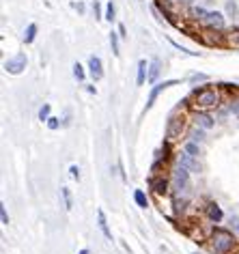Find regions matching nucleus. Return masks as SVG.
Instances as JSON below:
<instances>
[{
    "label": "nucleus",
    "instance_id": "5",
    "mask_svg": "<svg viewBox=\"0 0 239 254\" xmlns=\"http://www.w3.org/2000/svg\"><path fill=\"white\" fill-rule=\"evenodd\" d=\"M26 54H15L13 59H9L7 63H4V69H7V73L11 75H20L24 69H26Z\"/></svg>",
    "mask_w": 239,
    "mask_h": 254
},
{
    "label": "nucleus",
    "instance_id": "16",
    "mask_svg": "<svg viewBox=\"0 0 239 254\" xmlns=\"http://www.w3.org/2000/svg\"><path fill=\"white\" fill-rule=\"evenodd\" d=\"M196 125H200L203 129H211V127H213V119L207 117V114H196Z\"/></svg>",
    "mask_w": 239,
    "mask_h": 254
},
{
    "label": "nucleus",
    "instance_id": "18",
    "mask_svg": "<svg viewBox=\"0 0 239 254\" xmlns=\"http://www.w3.org/2000/svg\"><path fill=\"white\" fill-rule=\"evenodd\" d=\"M35 37H37V24H28L26 33H24V41H26V43H33Z\"/></svg>",
    "mask_w": 239,
    "mask_h": 254
},
{
    "label": "nucleus",
    "instance_id": "17",
    "mask_svg": "<svg viewBox=\"0 0 239 254\" xmlns=\"http://www.w3.org/2000/svg\"><path fill=\"white\" fill-rule=\"evenodd\" d=\"M157 78H160V63H157V61H153V63H151V67H149V82H155Z\"/></svg>",
    "mask_w": 239,
    "mask_h": 254
},
{
    "label": "nucleus",
    "instance_id": "2",
    "mask_svg": "<svg viewBox=\"0 0 239 254\" xmlns=\"http://www.w3.org/2000/svg\"><path fill=\"white\" fill-rule=\"evenodd\" d=\"M220 91L218 88H211V86H205L200 88V91H196V95H194V104L192 108L194 110H209V108H216L220 104Z\"/></svg>",
    "mask_w": 239,
    "mask_h": 254
},
{
    "label": "nucleus",
    "instance_id": "13",
    "mask_svg": "<svg viewBox=\"0 0 239 254\" xmlns=\"http://www.w3.org/2000/svg\"><path fill=\"white\" fill-rule=\"evenodd\" d=\"M97 220H99V228H102L104 237L106 239H112V233H110V228H108V220H106V213L102 211V209L97 211Z\"/></svg>",
    "mask_w": 239,
    "mask_h": 254
},
{
    "label": "nucleus",
    "instance_id": "20",
    "mask_svg": "<svg viewBox=\"0 0 239 254\" xmlns=\"http://www.w3.org/2000/svg\"><path fill=\"white\" fill-rule=\"evenodd\" d=\"M115 15H117V9H115V2H108L106 4V20L108 22H115Z\"/></svg>",
    "mask_w": 239,
    "mask_h": 254
},
{
    "label": "nucleus",
    "instance_id": "12",
    "mask_svg": "<svg viewBox=\"0 0 239 254\" xmlns=\"http://www.w3.org/2000/svg\"><path fill=\"white\" fill-rule=\"evenodd\" d=\"M207 215H209L211 222H220L222 220V209H220L216 202H209V205H207Z\"/></svg>",
    "mask_w": 239,
    "mask_h": 254
},
{
    "label": "nucleus",
    "instance_id": "15",
    "mask_svg": "<svg viewBox=\"0 0 239 254\" xmlns=\"http://www.w3.org/2000/svg\"><path fill=\"white\" fill-rule=\"evenodd\" d=\"M134 200H136V205L142 207V209L149 207V198H147V194H144L142 190H136V192H134Z\"/></svg>",
    "mask_w": 239,
    "mask_h": 254
},
{
    "label": "nucleus",
    "instance_id": "9",
    "mask_svg": "<svg viewBox=\"0 0 239 254\" xmlns=\"http://www.w3.org/2000/svg\"><path fill=\"white\" fill-rule=\"evenodd\" d=\"M222 43H224L226 48L239 50V28H233V30H229L226 35H222Z\"/></svg>",
    "mask_w": 239,
    "mask_h": 254
},
{
    "label": "nucleus",
    "instance_id": "11",
    "mask_svg": "<svg viewBox=\"0 0 239 254\" xmlns=\"http://www.w3.org/2000/svg\"><path fill=\"white\" fill-rule=\"evenodd\" d=\"M179 164H181V166H185L187 170H196V168H198V164L194 162V155L185 153V151H183V153L179 155Z\"/></svg>",
    "mask_w": 239,
    "mask_h": 254
},
{
    "label": "nucleus",
    "instance_id": "1",
    "mask_svg": "<svg viewBox=\"0 0 239 254\" xmlns=\"http://www.w3.org/2000/svg\"><path fill=\"white\" fill-rule=\"evenodd\" d=\"M209 244L216 254H229L235 250V237H233V233L224 231V228H216V231L211 233Z\"/></svg>",
    "mask_w": 239,
    "mask_h": 254
},
{
    "label": "nucleus",
    "instance_id": "4",
    "mask_svg": "<svg viewBox=\"0 0 239 254\" xmlns=\"http://www.w3.org/2000/svg\"><path fill=\"white\" fill-rule=\"evenodd\" d=\"M185 131V119L183 117H173L171 121H168V129H166V136L168 140H179L181 134Z\"/></svg>",
    "mask_w": 239,
    "mask_h": 254
},
{
    "label": "nucleus",
    "instance_id": "30",
    "mask_svg": "<svg viewBox=\"0 0 239 254\" xmlns=\"http://www.w3.org/2000/svg\"><path fill=\"white\" fill-rule=\"evenodd\" d=\"M69 175H71V179L78 181V179H80V170H78V166H71V168H69Z\"/></svg>",
    "mask_w": 239,
    "mask_h": 254
},
{
    "label": "nucleus",
    "instance_id": "22",
    "mask_svg": "<svg viewBox=\"0 0 239 254\" xmlns=\"http://www.w3.org/2000/svg\"><path fill=\"white\" fill-rule=\"evenodd\" d=\"M110 46H112V54H115V56L121 54V52H119V35L117 33L110 35Z\"/></svg>",
    "mask_w": 239,
    "mask_h": 254
},
{
    "label": "nucleus",
    "instance_id": "27",
    "mask_svg": "<svg viewBox=\"0 0 239 254\" xmlns=\"http://www.w3.org/2000/svg\"><path fill=\"white\" fill-rule=\"evenodd\" d=\"M203 136H205L203 129H194V131H192V140H194V142H200V140H203Z\"/></svg>",
    "mask_w": 239,
    "mask_h": 254
},
{
    "label": "nucleus",
    "instance_id": "10",
    "mask_svg": "<svg viewBox=\"0 0 239 254\" xmlns=\"http://www.w3.org/2000/svg\"><path fill=\"white\" fill-rule=\"evenodd\" d=\"M151 190H153L155 194H166L168 192V181L164 177H155V179H151Z\"/></svg>",
    "mask_w": 239,
    "mask_h": 254
},
{
    "label": "nucleus",
    "instance_id": "3",
    "mask_svg": "<svg viewBox=\"0 0 239 254\" xmlns=\"http://www.w3.org/2000/svg\"><path fill=\"white\" fill-rule=\"evenodd\" d=\"M187 186H190V170L179 164V166L173 170V188L177 190V192H185Z\"/></svg>",
    "mask_w": 239,
    "mask_h": 254
},
{
    "label": "nucleus",
    "instance_id": "32",
    "mask_svg": "<svg viewBox=\"0 0 239 254\" xmlns=\"http://www.w3.org/2000/svg\"><path fill=\"white\" fill-rule=\"evenodd\" d=\"M175 2H187V0H175Z\"/></svg>",
    "mask_w": 239,
    "mask_h": 254
},
{
    "label": "nucleus",
    "instance_id": "8",
    "mask_svg": "<svg viewBox=\"0 0 239 254\" xmlns=\"http://www.w3.org/2000/svg\"><path fill=\"white\" fill-rule=\"evenodd\" d=\"M89 73H91V78L93 80H102V75H104V65H102V59L99 56H91L89 59Z\"/></svg>",
    "mask_w": 239,
    "mask_h": 254
},
{
    "label": "nucleus",
    "instance_id": "28",
    "mask_svg": "<svg viewBox=\"0 0 239 254\" xmlns=\"http://www.w3.org/2000/svg\"><path fill=\"white\" fill-rule=\"evenodd\" d=\"M59 119H56V117H50L48 119V127H50V129H59Z\"/></svg>",
    "mask_w": 239,
    "mask_h": 254
},
{
    "label": "nucleus",
    "instance_id": "31",
    "mask_svg": "<svg viewBox=\"0 0 239 254\" xmlns=\"http://www.w3.org/2000/svg\"><path fill=\"white\" fill-rule=\"evenodd\" d=\"M80 254H89V250H80Z\"/></svg>",
    "mask_w": 239,
    "mask_h": 254
},
{
    "label": "nucleus",
    "instance_id": "19",
    "mask_svg": "<svg viewBox=\"0 0 239 254\" xmlns=\"http://www.w3.org/2000/svg\"><path fill=\"white\" fill-rule=\"evenodd\" d=\"M185 153H190V155H200V147H198V142H194V140H190V142H185Z\"/></svg>",
    "mask_w": 239,
    "mask_h": 254
},
{
    "label": "nucleus",
    "instance_id": "29",
    "mask_svg": "<svg viewBox=\"0 0 239 254\" xmlns=\"http://www.w3.org/2000/svg\"><path fill=\"white\" fill-rule=\"evenodd\" d=\"M231 226H233V233H239V215L231 218Z\"/></svg>",
    "mask_w": 239,
    "mask_h": 254
},
{
    "label": "nucleus",
    "instance_id": "24",
    "mask_svg": "<svg viewBox=\"0 0 239 254\" xmlns=\"http://www.w3.org/2000/svg\"><path fill=\"white\" fill-rule=\"evenodd\" d=\"M48 119H50V104H46L39 110V121H41V123H48Z\"/></svg>",
    "mask_w": 239,
    "mask_h": 254
},
{
    "label": "nucleus",
    "instance_id": "25",
    "mask_svg": "<svg viewBox=\"0 0 239 254\" xmlns=\"http://www.w3.org/2000/svg\"><path fill=\"white\" fill-rule=\"evenodd\" d=\"M192 15H194V20H200V22H203V20H205V15H207V11H205V9H196V7H194V9H192Z\"/></svg>",
    "mask_w": 239,
    "mask_h": 254
},
{
    "label": "nucleus",
    "instance_id": "26",
    "mask_svg": "<svg viewBox=\"0 0 239 254\" xmlns=\"http://www.w3.org/2000/svg\"><path fill=\"white\" fill-rule=\"evenodd\" d=\"M0 220H2V224H9V215H7V209H4V202L0 205Z\"/></svg>",
    "mask_w": 239,
    "mask_h": 254
},
{
    "label": "nucleus",
    "instance_id": "7",
    "mask_svg": "<svg viewBox=\"0 0 239 254\" xmlns=\"http://www.w3.org/2000/svg\"><path fill=\"white\" fill-rule=\"evenodd\" d=\"M177 84V80H166V82H160V84H155L153 88H151V93H149V99H147V110L151 106L155 104V99H157V95H160L164 88H168V86H175Z\"/></svg>",
    "mask_w": 239,
    "mask_h": 254
},
{
    "label": "nucleus",
    "instance_id": "23",
    "mask_svg": "<svg viewBox=\"0 0 239 254\" xmlns=\"http://www.w3.org/2000/svg\"><path fill=\"white\" fill-rule=\"evenodd\" d=\"M73 75H75V80H80V82L84 80V67L80 65V63H75L73 65Z\"/></svg>",
    "mask_w": 239,
    "mask_h": 254
},
{
    "label": "nucleus",
    "instance_id": "14",
    "mask_svg": "<svg viewBox=\"0 0 239 254\" xmlns=\"http://www.w3.org/2000/svg\"><path fill=\"white\" fill-rule=\"evenodd\" d=\"M149 78V73H147V63L144 61H140L138 63V75H136V84L138 86H142L144 84V80Z\"/></svg>",
    "mask_w": 239,
    "mask_h": 254
},
{
    "label": "nucleus",
    "instance_id": "6",
    "mask_svg": "<svg viewBox=\"0 0 239 254\" xmlns=\"http://www.w3.org/2000/svg\"><path fill=\"white\" fill-rule=\"evenodd\" d=\"M203 24L207 28H213V30H222L224 28V15L218 13V11H207Z\"/></svg>",
    "mask_w": 239,
    "mask_h": 254
},
{
    "label": "nucleus",
    "instance_id": "21",
    "mask_svg": "<svg viewBox=\"0 0 239 254\" xmlns=\"http://www.w3.org/2000/svg\"><path fill=\"white\" fill-rule=\"evenodd\" d=\"M60 194H62V198H65V209H73L71 192H69V190H67V188H62V190H60Z\"/></svg>",
    "mask_w": 239,
    "mask_h": 254
}]
</instances>
